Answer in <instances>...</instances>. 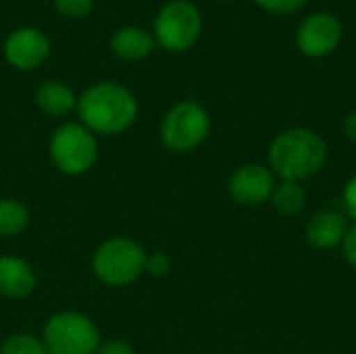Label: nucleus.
I'll use <instances>...</instances> for the list:
<instances>
[{
  "mask_svg": "<svg viewBox=\"0 0 356 354\" xmlns=\"http://www.w3.org/2000/svg\"><path fill=\"white\" fill-rule=\"evenodd\" d=\"M202 33V15L190 0H171L161 6L152 23L154 42L169 52L190 50Z\"/></svg>",
  "mask_w": 356,
  "mask_h": 354,
  "instance_id": "20e7f679",
  "label": "nucleus"
},
{
  "mask_svg": "<svg viewBox=\"0 0 356 354\" xmlns=\"http://www.w3.org/2000/svg\"><path fill=\"white\" fill-rule=\"evenodd\" d=\"M344 209H346V215L356 221V175L350 177V182L344 188Z\"/></svg>",
  "mask_w": 356,
  "mask_h": 354,
  "instance_id": "5701e85b",
  "label": "nucleus"
},
{
  "mask_svg": "<svg viewBox=\"0 0 356 354\" xmlns=\"http://www.w3.org/2000/svg\"><path fill=\"white\" fill-rule=\"evenodd\" d=\"M211 131V117L194 100L177 102L161 123V142L167 150L184 154L198 148Z\"/></svg>",
  "mask_w": 356,
  "mask_h": 354,
  "instance_id": "423d86ee",
  "label": "nucleus"
},
{
  "mask_svg": "<svg viewBox=\"0 0 356 354\" xmlns=\"http://www.w3.org/2000/svg\"><path fill=\"white\" fill-rule=\"evenodd\" d=\"M271 202L282 215H298L307 204V190L298 182H282L273 188Z\"/></svg>",
  "mask_w": 356,
  "mask_h": 354,
  "instance_id": "dca6fc26",
  "label": "nucleus"
},
{
  "mask_svg": "<svg viewBox=\"0 0 356 354\" xmlns=\"http://www.w3.org/2000/svg\"><path fill=\"white\" fill-rule=\"evenodd\" d=\"M0 354H50L44 340L21 332V334H10L2 344H0Z\"/></svg>",
  "mask_w": 356,
  "mask_h": 354,
  "instance_id": "f3484780",
  "label": "nucleus"
},
{
  "mask_svg": "<svg viewBox=\"0 0 356 354\" xmlns=\"http://www.w3.org/2000/svg\"><path fill=\"white\" fill-rule=\"evenodd\" d=\"M273 188L275 182L271 169L259 163H248L238 167L227 182L229 196L242 207H259L271 200Z\"/></svg>",
  "mask_w": 356,
  "mask_h": 354,
  "instance_id": "9d476101",
  "label": "nucleus"
},
{
  "mask_svg": "<svg viewBox=\"0 0 356 354\" xmlns=\"http://www.w3.org/2000/svg\"><path fill=\"white\" fill-rule=\"evenodd\" d=\"M261 8H265L267 13H275V15H288L294 13L298 8H302L307 4V0H254Z\"/></svg>",
  "mask_w": 356,
  "mask_h": 354,
  "instance_id": "6ab92c4d",
  "label": "nucleus"
},
{
  "mask_svg": "<svg viewBox=\"0 0 356 354\" xmlns=\"http://www.w3.org/2000/svg\"><path fill=\"white\" fill-rule=\"evenodd\" d=\"M42 340L50 354H96L100 348V330L77 311L54 313L42 332Z\"/></svg>",
  "mask_w": 356,
  "mask_h": 354,
  "instance_id": "39448f33",
  "label": "nucleus"
},
{
  "mask_svg": "<svg viewBox=\"0 0 356 354\" xmlns=\"http://www.w3.org/2000/svg\"><path fill=\"white\" fill-rule=\"evenodd\" d=\"M35 273L25 259L0 257V296L10 300L27 298L35 290Z\"/></svg>",
  "mask_w": 356,
  "mask_h": 354,
  "instance_id": "9b49d317",
  "label": "nucleus"
},
{
  "mask_svg": "<svg viewBox=\"0 0 356 354\" xmlns=\"http://www.w3.org/2000/svg\"><path fill=\"white\" fill-rule=\"evenodd\" d=\"M29 225V211L15 198H0V238H15Z\"/></svg>",
  "mask_w": 356,
  "mask_h": 354,
  "instance_id": "2eb2a0df",
  "label": "nucleus"
},
{
  "mask_svg": "<svg viewBox=\"0 0 356 354\" xmlns=\"http://www.w3.org/2000/svg\"><path fill=\"white\" fill-rule=\"evenodd\" d=\"M348 232V221L346 215L338 211H321L313 215V219L307 225V240L321 250L336 248L342 244L344 236Z\"/></svg>",
  "mask_w": 356,
  "mask_h": 354,
  "instance_id": "f8f14e48",
  "label": "nucleus"
},
{
  "mask_svg": "<svg viewBox=\"0 0 356 354\" xmlns=\"http://www.w3.org/2000/svg\"><path fill=\"white\" fill-rule=\"evenodd\" d=\"M146 259L148 255L138 242L129 238H108L96 248L92 271L102 284L123 288L134 284L146 271Z\"/></svg>",
  "mask_w": 356,
  "mask_h": 354,
  "instance_id": "7ed1b4c3",
  "label": "nucleus"
},
{
  "mask_svg": "<svg viewBox=\"0 0 356 354\" xmlns=\"http://www.w3.org/2000/svg\"><path fill=\"white\" fill-rule=\"evenodd\" d=\"M54 8L58 15L69 17V19H81L92 13L94 0H52Z\"/></svg>",
  "mask_w": 356,
  "mask_h": 354,
  "instance_id": "a211bd4d",
  "label": "nucleus"
},
{
  "mask_svg": "<svg viewBox=\"0 0 356 354\" xmlns=\"http://www.w3.org/2000/svg\"><path fill=\"white\" fill-rule=\"evenodd\" d=\"M342 40V23L332 13H313L309 15L298 31H296V44L302 54L307 56H327L338 48Z\"/></svg>",
  "mask_w": 356,
  "mask_h": 354,
  "instance_id": "6e6552de",
  "label": "nucleus"
},
{
  "mask_svg": "<svg viewBox=\"0 0 356 354\" xmlns=\"http://www.w3.org/2000/svg\"><path fill=\"white\" fill-rule=\"evenodd\" d=\"M344 134L353 144H356V111L344 119Z\"/></svg>",
  "mask_w": 356,
  "mask_h": 354,
  "instance_id": "b1692460",
  "label": "nucleus"
},
{
  "mask_svg": "<svg viewBox=\"0 0 356 354\" xmlns=\"http://www.w3.org/2000/svg\"><path fill=\"white\" fill-rule=\"evenodd\" d=\"M154 46H156V42H154L152 33L138 25H125L119 31H115L111 38L113 54L119 56L121 61H129V63L146 58L154 50Z\"/></svg>",
  "mask_w": 356,
  "mask_h": 354,
  "instance_id": "ddd939ff",
  "label": "nucleus"
},
{
  "mask_svg": "<svg viewBox=\"0 0 356 354\" xmlns=\"http://www.w3.org/2000/svg\"><path fill=\"white\" fill-rule=\"evenodd\" d=\"M50 56V40L35 27H19L4 40V58L19 71H33Z\"/></svg>",
  "mask_w": 356,
  "mask_h": 354,
  "instance_id": "1a4fd4ad",
  "label": "nucleus"
},
{
  "mask_svg": "<svg viewBox=\"0 0 356 354\" xmlns=\"http://www.w3.org/2000/svg\"><path fill=\"white\" fill-rule=\"evenodd\" d=\"M221 2H227V0H221Z\"/></svg>",
  "mask_w": 356,
  "mask_h": 354,
  "instance_id": "393cba45",
  "label": "nucleus"
},
{
  "mask_svg": "<svg viewBox=\"0 0 356 354\" xmlns=\"http://www.w3.org/2000/svg\"><path fill=\"white\" fill-rule=\"evenodd\" d=\"M50 159L60 173L83 175L98 159V142L81 123H65L50 138Z\"/></svg>",
  "mask_w": 356,
  "mask_h": 354,
  "instance_id": "0eeeda50",
  "label": "nucleus"
},
{
  "mask_svg": "<svg viewBox=\"0 0 356 354\" xmlns=\"http://www.w3.org/2000/svg\"><path fill=\"white\" fill-rule=\"evenodd\" d=\"M342 252H344L346 263H348L353 269H356V225L346 232V236H344V240H342Z\"/></svg>",
  "mask_w": 356,
  "mask_h": 354,
  "instance_id": "412c9836",
  "label": "nucleus"
},
{
  "mask_svg": "<svg viewBox=\"0 0 356 354\" xmlns=\"http://www.w3.org/2000/svg\"><path fill=\"white\" fill-rule=\"evenodd\" d=\"M327 161L325 140L305 127L286 129L269 146V169L282 182H302L317 175Z\"/></svg>",
  "mask_w": 356,
  "mask_h": 354,
  "instance_id": "f03ea898",
  "label": "nucleus"
},
{
  "mask_svg": "<svg viewBox=\"0 0 356 354\" xmlns=\"http://www.w3.org/2000/svg\"><path fill=\"white\" fill-rule=\"evenodd\" d=\"M77 115L92 134L117 136L127 131L138 119V100L134 92L117 81L90 86L77 98Z\"/></svg>",
  "mask_w": 356,
  "mask_h": 354,
  "instance_id": "f257e3e1",
  "label": "nucleus"
},
{
  "mask_svg": "<svg viewBox=\"0 0 356 354\" xmlns=\"http://www.w3.org/2000/svg\"><path fill=\"white\" fill-rule=\"evenodd\" d=\"M169 269H171V261H169V257L163 255V252H154V255H150V257L146 259V271H148L150 275H154V277L167 275Z\"/></svg>",
  "mask_w": 356,
  "mask_h": 354,
  "instance_id": "aec40b11",
  "label": "nucleus"
},
{
  "mask_svg": "<svg viewBox=\"0 0 356 354\" xmlns=\"http://www.w3.org/2000/svg\"><path fill=\"white\" fill-rule=\"evenodd\" d=\"M96 354H136L134 346L125 340H108L102 342Z\"/></svg>",
  "mask_w": 356,
  "mask_h": 354,
  "instance_id": "4be33fe9",
  "label": "nucleus"
},
{
  "mask_svg": "<svg viewBox=\"0 0 356 354\" xmlns=\"http://www.w3.org/2000/svg\"><path fill=\"white\" fill-rule=\"evenodd\" d=\"M35 102L40 111L50 117H63L77 108L73 90L63 81H44L35 92Z\"/></svg>",
  "mask_w": 356,
  "mask_h": 354,
  "instance_id": "4468645a",
  "label": "nucleus"
}]
</instances>
